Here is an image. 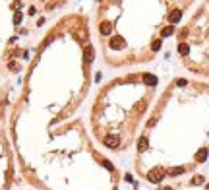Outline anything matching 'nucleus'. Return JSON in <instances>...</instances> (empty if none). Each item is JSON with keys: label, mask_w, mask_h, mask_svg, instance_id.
<instances>
[{"label": "nucleus", "mask_w": 209, "mask_h": 190, "mask_svg": "<svg viewBox=\"0 0 209 190\" xmlns=\"http://www.w3.org/2000/svg\"><path fill=\"white\" fill-rule=\"evenodd\" d=\"M163 177H165V171H163V169H153V171L147 175V179H149L151 182H161Z\"/></svg>", "instance_id": "1"}, {"label": "nucleus", "mask_w": 209, "mask_h": 190, "mask_svg": "<svg viewBox=\"0 0 209 190\" xmlns=\"http://www.w3.org/2000/svg\"><path fill=\"white\" fill-rule=\"evenodd\" d=\"M105 146H108V147H118V146H120V138H118L116 134L105 136Z\"/></svg>", "instance_id": "2"}, {"label": "nucleus", "mask_w": 209, "mask_h": 190, "mask_svg": "<svg viewBox=\"0 0 209 190\" xmlns=\"http://www.w3.org/2000/svg\"><path fill=\"white\" fill-rule=\"evenodd\" d=\"M124 47H126V43H124V39H122V37H114V39H110V49L118 50V49H124Z\"/></svg>", "instance_id": "3"}, {"label": "nucleus", "mask_w": 209, "mask_h": 190, "mask_svg": "<svg viewBox=\"0 0 209 190\" xmlns=\"http://www.w3.org/2000/svg\"><path fill=\"white\" fill-rule=\"evenodd\" d=\"M180 18H182V10H174L171 16H168V20H171V23H176Z\"/></svg>", "instance_id": "4"}, {"label": "nucleus", "mask_w": 209, "mask_h": 190, "mask_svg": "<svg viewBox=\"0 0 209 190\" xmlns=\"http://www.w3.org/2000/svg\"><path fill=\"white\" fill-rule=\"evenodd\" d=\"M99 31H101L103 35H108V33L113 31V25H110V23H101V27H99Z\"/></svg>", "instance_id": "5"}, {"label": "nucleus", "mask_w": 209, "mask_h": 190, "mask_svg": "<svg viewBox=\"0 0 209 190\" xmlns=\"http://www.w3.org/2000/svg\"><path fill=\"white\" fill-rule=\"evenodd\" d=\"M143 81L147 83V86H155V83H157V78L151 76V74H145V76H143Z\"/></svg>", "instance_id": "6"}, {"label": "nucleus", "mask_w": 209, "mask_h": 190, "mask_svg": "<svg viewBox=\"0 0 209 190\" xmlns=\"http://www.w3.org/2000/svg\"><path fill=\"white\" fill-rule=\"evenodd\" d=\"M196 159H198V161H205V159H207V149H199Z\"/></svg>", "instance_id": "7"}, {"label": "nucleus", "mask_w": 209, "mask_h": 190, "mask_svg": "<svg viewBox=\"0 0 209 190\" xmlns=\"http://www.w3.org/2000/svg\"><path fill=\"white\" fill-rule=\"evenodd\" d=\"M178 53L186 56V54L190 53V49H188V45H186V43H180V45H178Z\"/></svg>", "instance_id": "8"}, {"label": "nucleus", "mask_w": 209, "mask_h": 190, "mask_svg": "<svg viewBox=\"0 0 209 190\" xmlns=\"http://www.w3.org/2000/svg\"><path fill=\"white\" fill-rule=\"evenodd\" d=\"M83 54H85V62H91V60H93V49H91V47H87Z\"/></svg>", "instance_id": "9"}, {"label": "nucleus", "mask_w": 209, "mask_h": 190, "mask_svg": "<svg viewBox=\"0 0 209 190\" xmlns=\"http://www.w3.org/2000/svg\"><path fill=\"white\" fill-rule=\"evenodd\" d=\"M172 31H174V27H172V25H166L165 29L161 31V35H163V37H168V35H172Z\"/></svg>", "instance_id": "10"}, {"label": "nucleus", "mask_w": 209, "mask_h": 190, "mask_svg": "<svg viewBox=\"0 0 209 190\" xmlns=\"http://www.w3.org/2000/svg\"><path fill=\"white\" fill-rule=\"evenodd\" d=\"M138 147H139V151H145V149H147V140H145V138H141V140H139V144H138Z\"/></svg>", "instance_id": "11"}, {"label": "nucleus", "mask_w": 209, "mask_h": 190, "mask_svg": "<svg viewBox=\"0 0 209 190\" xmlns=\"http://www.w3.org/2000/svg\"><path fill=\"white\" fill-rule=\"evenodd\" d=\"M22 12H16V16H14V23H16V25H20V23H22Z\"/></svg>", "instance_id": "12"}, {"label": "nucleus", "mask_w": 209, "mask_h": 190, "mask_svg": "<svg viewBox=\"0 0 209 190\" xmlns=\"http://www.w3.org/2000/svg\"><path fill=\"white\" fill-rule=\"evenodd\" d=\"M168 173H171L172 177H174V175H180V173H184V167H176V169H171Z\"/></svg>", "instance_id": "13"}, {"label": "nucleus", "mask_w": 209, "mask_h": 190, "mask_svg": "<svg viewBox=\"0 0 209 190\" xmlns=\"http://www.w3.org/2000/svg\"><path fill=\"white\" fill-rule=\"evenodd\" d=\"M103 165H105V167H107V171H110V173L114 171V167H113V163H110V161H103Z\"/></svg>", "instance_id": "14"}, {"label": "nucleus", "mask_w": 209, "mask_h": 190, "mask_svg": "<svg viewBox=\"0 0 209 190\" xmlns=\"http://www.w3.org/2000/svg\"><path fill=\"white\" fill-rule=\"evenodd\" d=\"M151 49H153V50H159V49H161V41H155V43L151 45Z\"/></svg>", "instance_id": "15"}]
</instances>
